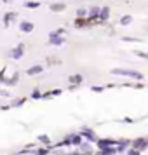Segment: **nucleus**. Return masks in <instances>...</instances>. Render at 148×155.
<instances>
[{
	"instance_id": "1",
	"label": "nucleus",
	"mask_w": 148,
	"mask_h": 155,
	"mask_svg": "<svg viewBox=\"0 0 148 155\" xmlns=\"http://www.w3.org/2000/svg\"><path fill=\"white\" fill-rule=\"evenodd\" d=\"M112 73H113V75H122V77L138 78V80H141V78H143V75H141L140 71H136V70H124V68H113Z\"/></svg>"
},
{
	"instance_id": "2",
	"label": "nucleus",
	"mask_w": 148,
	"mask_h": 155,
	"mask_svg": "<svg viewBox=\"0 0 148 155\" xmlns=\"http://www.w3.org/2000/svg\"><path fill=\"white\" fill-rule=\"evenodd\" d=\"M146 145H148V141L146 140H136V141H133V150H143V148H146Z\"/></svg>"
},
{
	"instance_id": "3",
	"label": "nucleus",
	"mask_w": 148,
	"mask_h": 155,
	"mask_svg": "<svg viewBox=\"0 0 148 155\" xmlns=\"http://www.w3.org/2000/svg\"><path fill=\"white\" fill-rule=\"evenodd\" d=\"M113 141L110 140H99L98 141V148H101V150H108V148H113Z\"/></svg>"
},
{
	"instance_id": "4",
	"label": "nucleus",
	"mask_w": 148,
	"mask_h": 155,
	"mask_svg": "<svg viewBox=\"0 0 148 155\" xmlns=\"http://www.w3.org/2000/svg\"><path fill=\"white\" fill-rule=\"evenodd\" d=\"M23 47H25V45H19V47H18L16 51H12V52H11V56H12V58H21V54H23Z\"/></svg>"
},
{
	"instance_id": "5",
	"label": "nucleus",
	"mask_w": 148,
	"mask_h": 155,
	"mask_svg": "<svg viewBox=\"0 0 148 155\" xmlns=\"http://www.w3.org/2000/svg\"><path fill=\"white\" fill-rule=\"evenodd\" d=\"M42 71V66H31L28 70V75H35V73H40Z\"/></svg>"
},
{
	"instance_id": "6",
	"label": "nucleus",
	"mask_w": 148,
	"mask_h": 155,
	"mask_svg": "<svg viewBox=\"0 0 148 155\" xmlns=\"http://www.w3.org/2000/svg\"><path fill=\"white\" fill-rule=\"evenodd\" d=\"M21 30L23 31H31L33 30V25L31 23H21Z\"/></svg>"
},
{
	"instance_id": "7",
	"label": "nucleus",
	"mask_w": 148,
	"mask_h": 155,
	"mask_svg": "<svg viewBox=\"0 0 148 155\" xmlns=\"http://www.w3.org/2000/svg\"><path fill=\"white\" fill-rule=\"evenodd\" d=\"M80 150H82V153H85V155L91 153V148H89V145H85V143H84V145L80 143Z\"/></svg>"
},
{
	"instance_id": "8",
	"label": "nucleus",
	"mask_w": 148,
	"mask_h": 155,
	"mask_svg": "<svg viewBox=\"0 0 148 155\" xmlns=\"http://www.w3.org/2000/svg\"><path fill=\"white\" fill-rule=\"evenodd\" d=\"M38 5H40L38 2H28V4H26V7H28V9H37Z\"/></svg>"
},
{
	"instance_id": "9",
	"label": "nucleus",
	"mask_w": 148,
	"mask_h": 155,
	"mask_svg": "<svg viewBox=\"0 0 148 155\" xmlns=\"http://www.w3.org/2000/svg\"><path fill=\"white\" fill-rule=\"evenodd\" d=\"M82 136H85V138H89V140H94V134H92L91 131H89V129H87V131H84V133H82Z\"/></svg>"
},
{
	"instance_id": "10",
	"label": "nucleus",
	"mask_w": 148,
	"mask_h": 155,
	"mask_svg": "<svg viewBox=\"0 0 148 155\" xmlns=\"http://www.w3.org/2000/svg\"><path fill=\"white\" fill-rule=\"evenodd\" d=\"M80 80H82V77H80V75H75V77H70V82H73V84H78Z\"/></svg>"
},
{
	"instance_id": "11",
	"label": "nucleus",
	"mask_w": 148,
	"mask_h": 155,
	"mask_svg": "<svg viewBox=\"0 0 148 155\" xmlns=\"http://www.w3.org/2000/svg\"><path fill=\"white\" fill-rule=\"evenodd\" d=\"M120 23H122V25H129V23H131V16H124V18L120 19Z\"/></svg>"
},
{
	"instance_id": "12",
	"label": "nucleus",
	"mask_w": 148,
	"mask_h": 155,
	"mask_svg": "<svg viewBox=\"0 0 148 155\" xmlns=\"http://www.w3.org/2000/svg\"><path fill=\"white\" fill-rule=\"evenodd\" d=\"M51 42H52V44H58V45H59V44H63V38H59V37H54V38H51Z\"/></svg>"
},
{
	"instance_id": "13",
	"label": "nucleus",
	"mask_w": 148,
	"mask_h": 155,
	"mask_svg": "<svg viewBox=\"0 0 148 155\" xmlns=\"http://www.w3.org/2000/svg\"><path fill=\"white\" fill-rule=\"evenodd\" d=\"M51 9H52V11H63L64 5H63V4H58V5H52Z\"/></svg>"
},
{
	"instance_id": "14",
	"label": "nucleus",
	"mask_w": 148,
	"mask_h": 155,
	"mask_svg": "<svg viewBox=\"0 0 148 155\" xmlns=\"http://www.w3.org/2000/svg\"><path fill=\"white\" fill-rule=\"evenodd\" d=\"M136 54H138L140 58H146V59H148V52H140V51H138Z\"/></svg>"
},
{
	"instance_id": "15",
	"label": "nucleus",
	"mask_w": 148,
	"mask_h": 155,
	"mask_svg": "<svg viewBox=\"0 0 148 155\" xmlns=\"http://www.w3.org/2000/svg\"><path fill=\"white\" fill-rule=\"evenodd\" d=\"M131 155H140V152H138V150H133V152H131Z\"/></svg>"
}]
</instances>
